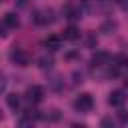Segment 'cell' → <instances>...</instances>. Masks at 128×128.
Returning a JSON list of instances; mask_svg holds the SVG:
<instances>
[{
  "label": "cell",
  "mask_w": 128,
  "mask_h": 128,
  "mask_svg": "<svg viewBox=\"0 0 128 128\" xmlns=\"http://www.w3.org/2000/svg\"><path fill=\"white\" fill-rule=\"evenodd\" d=\"M44 46H46V48H50V50H58V48H60V36L50 34V36L44 40Z\"/></svg>",
  "instance_id": "52a82bcc"
},
{
  "label": "cell",
  "mask_w": 128,
  "mask_h": 128,
  "mask_svg": "<svg viewBox=\"0 0 128 128\" xmlns=\"http://www.w3.org/2000/svg\"><path fill=\"white\" fill-rule=\"evenodd\" d=\"M78 36H80V32H78L76 26H68V28L64 30V40H76Z\"/></svg>",
  "instance_id": "30bf717a"
},
{
  "label": "cell",
  "mask_w": 128,
  "mask_h": 128,
  "mask_svg": "<svg viewBox=\"0 0 128 128\" xmlns=\"http://www.w3.org/2000/svg\"><path fill=\"white\" fill-rule=\"evenodd\" d=\"M92 106H94V100H92L90 94H80V96L74 100V108H76L78 112H90Z\"/></svg>",
  "instance_id": "6da1fadb"
},
{
  "label": "cell",
  "mask_w": 128,
  "mask_h": 128,
  "mask_svg": "<svg viewBox=\"0 0 128 128\" xmlns=\"http://www.w3.org/2000/svg\"><path fill=\"white\" fill-rule=\"evenodd\" d=\"M62 14H64V18H68V20H76V18H80V12L74 10L72 6H64V8H62Z\"/></svg>",
  "instance_id": "9c48e42d"
},
{
  "label": "cell",
  "mask_w": 128,
  "mask_h": 128,
  "mask_svg": "<svg viewBox=\"0 0 128 128\" xmlns=\"http://www.w3.org/2000/svg\"><path fill=\"white\" fill-rule=\"evenodd\" d=\"M108 102H110V106H122L126 102V94L122 90H114V92H110Z\"/></svg>",
  "instance_id": "5b68a950"
},
{
  "label": "cell",
  "mask_w": 128,
  "mask_h": 128,
  "mask_svg": "<svg viewBox=\"0 0 128 128\" xmlns=\"http://www.w3.org/2000/svg\"><path fill=\"white\" fill-rule=\"evenodd\" d=\"M126 86H128V78H126Z\"/></svg>",
  "instance_id": "ac0fdd59"
},
{
  "label": "cell",
  "mask_w": 128,
  "mask_h": 128,
  "mask_svg": "<svg viewBox=\"0 0 128 128\" xmlns=\"http://www.w3.org/2000/svg\"><path fill=\"white\" fill-rule=\"evenodd\" d=\"M102 126H114V120H110V118H104V120H102Z\"/></svg>",
  "instance_id": "9a60e30c"
},
{
  "label": "cell",
  "mask_w": 128,
  "mask_h": 128,
  "mask_svg": "<svg viewBox=\"0 0 128 128\" xmlns=\"http://www.w3.org/2000/svg\"><path fill=\"white\" fill-rule=\"evenodd\" d=\"M34 22L40 24V26H46V24H52L54 22V10L52 8H44V10H38L34 14Z\"/></svg>",
  "instance_id": "7a4b0ae2"
},
{
  "label": "cell",
  "mask_w": 128,
  "mask_h": 128,
  "mask_svg": "<svg viewBox=\"0 0 128 128\" xmlns=\"http://www.w3.org/2000/svg\"><path fill=\"white\" fill-rule=\"evenodd\" d=\"M0 120H2V112H0Z\"/></svg>",
  "instance_id": "d6986e66"
},
{
  "label": "cell",
  "mask_w": 128,
  "mask_h": 128,
  "mask_svg": "<svg viewBox=\"0 0 128 128\" xmlns=\"http://www.w3.org/2000/svg\"><path fill=\"white\" fill-rule=\"evenodd\" d=\"M26 98H28L30 102H34V104H36V102H42V98H44V88H42V86H36V84L30 86V88L26 90Z\"/></svg>",
  "instance_id": "3957f363"
},
{
  "label": "cell",
  "mask_w": 128,
  "mask_h": 128,
  "mask_svg": "<svg viewBox=\"0 0 128 128\" xmlns=\"http://www.w3.org/2000/svg\"><path fill=\"white\" fill-rule=\"evenodd\" d=\"M50 84H52V88H54V90H60V88H62V84H60V78H58V76H54V80H50Z\"/></svg>",
  "instance_id": "4fadbf2b"
},
{
  "label": "cell",
  "mask_w": 128,
  "mask_h": 128,
  "mask_svg": "<svg viewBox=\"0 0 128 128\" xmlns=\"http://www.w3.org/2000/svg\"><path fill=\"white\" fill-rule=\"evenodd\" d=\"M10 58H12V62L18 64V66H28V54H26L22 48H14V50L10 52Z\"/></svg>",
  "instance_id": "277c9868"
},
{
  "label": "cell",
  "mask_w": 128,
  "mask_h": 128,
  "mask_svg": "<svg viewBox=\"0 0 128 128\" xmlns=\"http://www.w3.org/2000/svg\"><path fill=\"white\" fill-rule=\"evenodd\" d=\"M6 102H8L10 108L16 110V108L20 106V96H18V94H8V96H6Z\"/></svg>",
  "instance_id": "8fae6325"
},
{
  "label": "cell",
  "mask_w": 128,
  "mask_h": 128,
  "mask_svg": "<svg viewBox=\"0 0 128 128\" xmlns=\"http://www.w3.org/2000/svg\"><path fill=\"white\" fill-rule=\"evenodd\" d=\"M4 88H6V80H4V76L0 74V94L4 92Z\"/></svg>",
  "instance_id": "5bb4252c"
},
{
  "label": "cell",
  "mask_w": 128,
  "mask_h": 128,
  "mask_svg": "<svg viewBox=\"0 0 128 128\" xmlns=\"http://www.w3.org/2000/svg\"><path fill=\"white\" fill-rule=\"evenodd\" d=\"M38 64H40V68H50V66H52V58H50V56H42V58L38 60Z\"/></svg>",
  "instance_id": "7c38bea8"
},
{
  "label": "cell",
  "mask_w": 128,
  "mask_h": 128,
  "mask_svg": "<svg viewBox=\"0 0 128 128\" xmlns=\"http://www.w3.org/2000/svg\"><path fill=\"white\" fill-rule=\"evenodd\" d=\"M6 32H4V26H0V36H4Z\"/></svg>",
  "instance_id": "e0dca14e"
},
{
  "label": "cell",
  "mask_w": 128,
  "mask_h": 128,
  "mask_svg": "<svg viewBox=\"0 0 128 128\" xmlns=\"http://www.w3.org/2000/svg\"><path fill=\"white\" fill-rule=\"evenodd\" d=\"M118 118H120V122H128V114H126V112H120Z\"/></svg>",
  "instance_id": "2e32d148"
},
{
  "label": "cell",
  "mask_w": 128,
  "mask_h": 128,
  "mask_svg": "<svg viewBox=\"0 0 128 128\" xmlns=\"http://www.w3.org/2000/svg\"><path fill=\"white\" fill-rule=\"evenodd\" d=\"M18 24H20V20H18V16H16L14 12L4 14V26H6V28H18Z\"/></svg>",
  "instance_id": "8992f818"
},
{
  "label": "cell",
  "mask_w": 128,
  "mask_h": 128,
  "mask_svg": "<svg viewBox=\"0 0 128 128\" xmlns=\"http://www.w3.org/2000/svg\"><path fill=\"white\" fill-rule=\"evenodd\" d=\"M110 62V56L106 54V52H98V54H94V58H92V64L94 66H104V64H108Z\"/></svg>",
  "instance_id": "ba28073f"
}]
</instances>
